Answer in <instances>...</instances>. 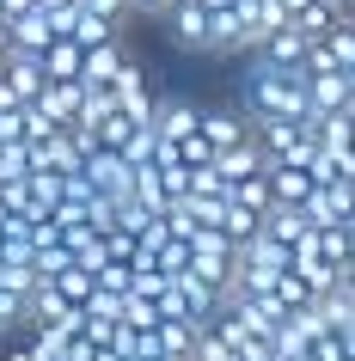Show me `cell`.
Masks as SVG:
<instances>
[{"mask_svg": "<svg viewBox=\"0 0 355 361\" xmlns=\"http://www.w3.org/2000/svg\"><path fill=\"white\" fill-rule=\"evenodd\" d=\"M251 123L263 116H294L306 123L313 116V98H306V68H270V61H251V74H245V104H239Z\"/></svg>", "mask_w": 355, "mask_h": 361, "instance_id": "1", "label": "cell"}, {"mask_svg": "<svg viewBox=\"0 0 355 361\" xmlns=\"http://www.w3.org/2000/svg\"><path fill=\"white\" fill-rule=\"evenodd\" d=\"M282 269H288V245H276L270 233H258V239H245V245L233 251V288H239V294L270 288Z\"/></svg>", "mask_w": 355, "mask_h": 361, "instance_id": "2", "label": "cell"}, {"mask_svg": "<svg viewBox=\"0 0 355 361\" xmlns=\"http://www.w3.org/2000/svg\"><path fill=\"white\" fill-rule=\"evenodd\" d=\"M86 178H92L111 202H123V196L135 190V166H129L116 147H92V153H86Z\"/></svg>", "mask_w": 355, "mask_h": 361, "instance_id": "3", "label": "cell"}, {"mask_svg": "<svg viewBox=\"0 0 355 361\" xmlns=\"http://www.w3.org/2000/svg\"><path fill=\"white\" fill-rule=\"evenodd\" d=\"M306 98H313V116H325V111H349V104H355L349 74H343V68H306ZM313 116H306V123H313Z\"/></svg>", "mask_w": 355, "mask_h": 361, "instance_id": "4", "label": "cell"}, {"mask_svg": "<svg viewBox=\"0 0 355 361\" xmlns=\"http://www.w3.org/2000/svg\"><path fill=\"white\" fill-rule=\"evenodd\" d=\"M306 49H313V37H306V31L276 25V31H263V37H258V49H251V56H263L270 68H306Z\"/></svg>", "mask_w": 355, "mask_h": 361, "instance_id": "5", "label": "cell"}, {"mask_svg": "<svg viewBox=\"0 0 355 361\" xmlns=\"http://www.w3.org/2000/svg\"><path fill=\"white\" fill-rule=\"evenodd\" d=\"M215 171L227 178V190L239 184V178H258V171H270V153L258 147V135H245V141H233V147L215 153Z\"/></svg>", "mask_w": 355, "mask_h": 361, "instance_id": "6", "label": "cell"}, {"mask_svg": "<svg viewBox=\"0 0 355 361\" xmlns=\"http://www.w3.org/2000/svg\"><path fill=\"white\" fill-rule=\"evenodd\" d=\"M160 25L172 31V43H178V49H196V56H208V6L184 0V6H172Z\"/></svg>", "mask_w": 355, "mask_h": 361, "instance_id": "7", "label": "cell"}, {"mask_svg": "<svg viewBox=\"0 0 355 361\" xmlns=\"http://www.w3.org/2000/svg\"><path fill=\"white\" fill-rule=\"evenodd\" d=\"M80 98H86V80H43V92L31 98L49 123H74L80 116Z\"/></svg>", "mask_w": 355, "mask_h": 361, "instance_id": "8", "label": "cell"}, {"mask_svg": "<svg viewBox=\"0 0 355 361\" xmlns=\"http://www.w3.org/2000/svg\"><path fill=\"white\" fill-rule=\"evenodd\" d=\"M0 74H6V86L19 92V104H31V98L43 92V56H31V49H13V56H0Z\"/></svg>", "mask_w": 355, "mask_h": 361, "instance_id": "9", "label": "cell"}, {"mask_svg": "<svg viewBox=\"0 0 355 361\" xmlns=\"http://www.w3.org/2000/svg\"><path fill=\"white\" fill-rule=\"evenodd\" d=\"M196 123H203V111L184 104V98H160L153 104V135L160 141H184V135H196Z\"/></svg>", "mask_w": 355, "mask_h": 361, "instance_id": "10", "label": "cell"}, {"mask_svg": "<svg viewBox=\"0 0 355 361\" xmlns=\"http://www.w3.org/2000/svg\"><path fill=\"white\" fill-rule=\"evenodd\" d=\"M196 129H203L208 147L221 153V147H233V141H245V135H251V116H245V111H203V123H196Z\"/></svg>", "mask_w": 355, "mask_h": 361, "instance_id": "11", "label": "cell"}, {"mask_svg": "<svg viewBox=\"0 0 355 361\" xmlns=\"http://www.w3.org/2000/svg\"><path fill=\"white\" fill-rule=\"evenodd\" d=\"M6 25H13V49H31V56L56 37V25H49V13H43V6H25L19 19H6Z\"/></svg>", "mask_w": 355, "mask_h": 361, "instance_id": "12", "label": "cell"}, {"mask_svg": "<svg viewBox=\"0 0 355 361\" xmlns=\"http://www.w3.org/2000/svg\"><path fill=\"white\" fill-rule=\"evenodd\" d=\"M37 56H43V74L49 80H80V56H86V49H80L74 37H49Z\"/></svg>", "mask_w": 355, "mask_h": 361, "instance_id": "13", "label": "cell"}, {"mask_svg": "<svg viewBox=\"0 0 355 361\" xmlns=\"http://www.w3.org/2000/svg\"><path fill=\"white\" fill-rule=\"evenodd\" d=\"M270 190H276V202H306V190H313V171L306 166H282V159H270Z\"/></svg>", "mask_w": 355, "mask_h": 361, "instance_id": "14", "label": "cell"}, {"mask_svg": "<svg viewBox=\"0 0 355 361\" xmlns=\"http://www.w3.org/2000/svg\"><path fill=\"white\" fill-rule=\"evenodd\" d=\"M270 294H276V300L288 306V312H306V306H318V288L306 282L300 269H282L276 282H270Z\"/></svg>", "mask_w": 355, "mask_h": 361, "instance_id": "15", "label": "cell"}, {"mask_svg": "<svg viewBox=\"0 0 355 361\" xmlns=\"http://www.w3.org/2000/svg\"><path fill=\"white\" fill-rule=\"evenodd\" d=\"M227 202H239V209H251V214H270V209H276V190H270V171H258V178H239V184L227 190Z\"/></svg>", "mask_w": 355, "mask_h": 361, "instance_id": "16", "label": "cell"}, {"mask_svg": "<svg viewBox=\"0 0 355 361\" xmlns=\"http://www.w3.org/2000/svg\"><path fill=\"white\" fill-rule=\"evenodd\" d=\"M337 19H343V6H337V0H306V6H300L288 25H294V31H306V37H325Z\"/></svg>", "mask_w": 355, "mask_h": 361, "instance_id": "17", "label": "cell"}, {"mask_svg": "<svg viewBox=\"0 0 355 361\" xmlns=\"http://www.w3.org/2000/svg\"><path fill=\"white\" fill-rule=\"evenodd\" d=\"M49 282H56V294H61V300H68V306H80V300H86V294H92V269L80 264V257H68V264H61L56 276H49Z\"/></svg>", "mask_w": 355, "mask_h": 361, "instance_id": "18", "label": "cell"}, {"mask_svg": "<svg viewBox=\"0 0 355 361\" xmlns=\"http://www.w3.org/2000/svg\"><path fill=\"white\" fill-rule=\"evenodd\" d=\"M221 233L233 239V245H245V239H258V233H263V214L239 209V202H227V214H221Z\"/></svg>", "mask_w": 355, "mask_h": 361, "instance_id": "19", "label": "cell"}, {"mask_svg": "<svg viewBox=\"0 0 355 361\" xmlns=\"http://www.w3.org/2000/svg\"><path fill=\"white\" fill-rule=\"evenodd\" d=\"M135 202H141V209H153V214H160V209H166V184H160V166H135Z\"/></svg>", "mask_w": 355, "mask_h": 361, "instance_id": "20", "label": "cell"}, {"mask_svg": "<svg viewBox=\"0 0 355 361\" xmlns=\"http://www.w3.org/2000/svg\"><path fill=\"white\" fill-rule=\"evenodd\" d=\"M116 319L135 324V331H153V324H160V306L141 300V294H123V312H116Z\"/></svg>", "mask_w": 355, "mask_h": 361, "instance_id": "21", "label": "cell"}, {"mask_svg": "<svg viewBox=\"0 0 355 361\" xmlns=\"http://www.w3.org/2000/svg\"><path fill=\"white\" fill-rule=\"evenodd\" d=\"M31 171V147L25 141H0V178H25Z\"/></svg>", "mask_w": 355, "mask_h": 361, "instance_id": "22", "label": "cell"}, {"mask_svg": "<svg viewBox=\"0 0 355 361\" xmlns=\"http://www.w3.org/2000/svg\"><path fill=\"white\" fill-rule=\"evenodd\" d=\"M160 184H166V202L190 196V166H184V159H166V166H160Z\"/></svg>", "mask_w": 355, "mask_h": 361, "instance_id": "23", "label": "cell"}, {"mask_svg": "<svg viewBox=\"0 0 355 361\" xmlns=\"http://www.w3.org/2000/svg\"><path fill=\"white\" fill-rule=\"evenodd\" d=\"M19 324H25V294L0 288V337H6V331H19Z\"/></svg>", "mask_w": 355, "mask_h": 361, "instance_id": "24", "label": "cell"}, {"mask_svg": "<svg viewBox=\"0 0 355 361\" xmlns=\"http://www.w3.org/2000/svg\"><path fill=\"white\" fill-rule=\"evenodd\" d=\"M61 123H49V116L37 111V104H25V147H37V141H49Z\"/></svg>", "mask_w": 355, "mask_h": 361, "instance_id": "25", "label": "cell"}, {"mask_svg": "<svg viewBox=\"0 0 355 361\" xmlns=\"http://www.w3.org/2000/svg\"><path fill=\"white\" fill-rule=\"evenodd\" d=\"M80 6H86V13H98V19H111V25H123V19L135 13L129 0H80Z\"/></svg>", "mask_w": 355, "mask_h": 361, "instance_id": "26", "label": "cell"}, {"mask_svg": "<svg viewBox=\"0 0 355 361\" xmlns=\"http://www.w3.org/2000/svg\"><path fill=\"white\" fill-rule=\"evenodd\" d=\"M135 13H141V19H166L172 6H184V0H129Z\"/></svg>", "mask_w": 355, "mask_h": 361, "instance_id": "27", "label": "cell"}, {"mask_svg": "<svg viewBox=\"0 0 355 361\" xmlns=\"http://www.w3.org/2000/svg\"><path fill=\"white\" fill-rule=\"evenodd\" d=\"M0 361H37V349H31V343H6V349H0Z\"/></svg>", "mask_w": 355, "mask_h": 361, "instance_id": "28", "label": "cell"}, {"mask_svg": "<svg viewBox=\"0 0 355 361\" xmlns=\"http://www.w3.org/2000/svg\"><path fill=\"white\" fill-rule=\"evenodd\" d=\"M0 56H13V25H6V13H0Z\"/></svg>", "mask_w": 355, "mask_h": 361, "instance_id": "29", "label": "cell"}, {"mask_svg": "<svg viewBox=\"0 0 355 361\" xmlns=\"http://www.w3.org/2000/svg\"><path fill=\"white\" fill-rule=\"evenodd\" d=\"M276 6H282V13H288V19H294V13H300V6H306V0H276Z\"/></svg>", "mask_w": 355, "mask_h": 361, "instance_id": "30", "label": "cell"}, {"mask_svg": "<svg viewBox=\"0 0 355 361\" xmlns=\"http://www.w3.org/2000/svg\"><path fill=\"white\" fill-rule=\"evenodd\" d=\"M37 6H43V13H56V6H74V0H37Z\"/></svg>", "mask_w": 355, "mask_h": 361, "instance_id": "31", "label": "cell"}, {"mask_svg": "<svg viewBox=\"0 0 355 361\" xmlns=\"http://www.w3.org/2000/svg\"><path fill=\"white\" fill-rule=\"evenodd\" d=\"M343 337H349V355H355V331H343Z\"/></svg>", "mask_w": 355, "mask_h": 361, "instance_id": "32", "label": "cell"}]
</instances>
